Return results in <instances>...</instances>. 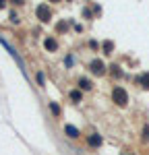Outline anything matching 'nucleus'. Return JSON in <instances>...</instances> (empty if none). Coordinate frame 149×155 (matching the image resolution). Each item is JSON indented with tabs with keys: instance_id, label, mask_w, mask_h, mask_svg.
I'll return each instance as SVG.
<instances>
[{
	"instance_id": "nucleus-1",
	"label": "nucleus",
	"mask_w": 149,
	"mask_h": 155,
	"mask_svg": "<svg viewBox=\"0 0 149 155\" xmlns=\"http://www.w3.org/2000/svg\"><path fill=\"white\" fill-rule=\"evenodd\" d=\"M0 44H2V46H4V48H6V52H8V54H11L12 58L17 60V64H19V68H21V71L25 72V74H27V68H25V62H23V58H21V56H19V54H17V50L12 48L11 44H8V41H6V39H4V37H0Z\"/></svg>"
},
{
	"instance_id": "nucleus-2",
	"label": "nucleus",
	"mask_w": 149,
	"mask_h": 155,
	"mask_svg": "<svg viewBox=\"0 0 149 155\" xmlns=\"http://www.w3.org/2000/svg\"><path fill=\"white\" fill-rule=\"evenodd\" d=\"M112 99L116 101V106H126V101H128V93L124 91L122 87H114V91H112Z\"/></svg>"
},
{
	"instance_id": "nucleus-3",
	"label": "nucleus",
	"mask_w": 149,
	"mask_h": 155,
	"mask_svg": "<svg viewBox=\"0 0 149 155\" xmlns=\"http://www.w3.org/2000/svg\"><path fill=\"white\" fill-rule=\"evenodd\" d=\"M35 15H37V19L41 21V23H48L50 21V8H48V4H37V8H35Z\"/></svg>"
},
{
	"instance_id": "nucleus-4",
	"label": "nucleus",
	"mask_w": 149,
	"mask_h": 155,
	"mask_svg": "<svg viewBox=\"0 0 149 155\" xmlns=\"http://www.w3.org/2000/svg\"><path fill=\"white\" fill-rule=\"evenodd\" d=\"M89 71L93 72V74H104V72H106V66H104L101 60H93V62L89 64Z\"/></svg>"
},
{
	"instance_id": "nucleus-5",
	"label": "nucleus",
	"mask_w": 149,
	"mask_h": 155,
	"mask_svg": "<svg viewBox=\"0 0 149 155\" xmlns=\"http://www.w3.org/2000/svg\"><path fill=\"white\" fill-rule=\"evenodd\" d=\"M44 48L50 50V52H56V50H58V41H56L54 37H46V41H44Z\"/></svg>"
},
{
	"instance_id": "nucleus-6",
	"label": "nucleus",
	"mask_w": 149,
	"mask_h": 155,
	"mask_svg": "<svg viewBox=\"0 0 149 155\" xmlns=\"http://www.w3.org/2000/svg\"><path fill=\"white\" fill-rule=\"evenodd\" d=\"M87 143H89V147H99L101 145V137L99 134H89L87 137Z\"/></svg>"
},
{
	"instance_id": "nucleus-7",
	"label": "nucleus",
	"mask_w": 149,
	"mask_h": 155,
	"mask_svg": "<svg viewBox=\"0 0 149 155\" xmlns=\"http://www.w3.org/2000/svg\"><path fill=\"white\" fill-rule=\"evenodd\" d=\"M64 132H66L71 139H77V137L81 134V132H79V130H77V128L73 126V124H66V126H64Z\"/></svg>"
},
{
	"instance_id": "nucleus-8",
	"label": "nucleus",
	"mask_w": 149,
	"mask_h": 155,
	"mask_svg": "<svg viewBox=\"0 0 149 155\" xmlns=\"http://www.w3.org/2000/svg\"><path fill=\"white\" fill-rule=\"evenodd\" d=\"M68 97H71V99H73L74 104H77V101H81V97H83V93H81V89H73V91L68 93Z\"/></svg>"
},
{
	"instance_id": "nucleus-9",
	"label": "nucleus",
	"mask_w": 149,
	"mask_h": 155,
	"mask_svg": "<svg viewBox=\"0 0 149 155\" xmlns=\"http://www.w3.org/2000/svg\"><path fill=\"white\" fill-rule=\"evenodd\" d=\"M91 87H93V85H91L89 79H81V81H79V89H83V91H89Z\"/></svg>"
},
{
	"instance_id": "nucleus-10",
	"label": "nucleus",
	"mask_w": 149,
	"mask_h": 155,
	"mask_svg": "<svg viewBox=\"0 0 149 155\" xmlns=\"http://www.w3.org/2000/svg\"><path fill=\"white\" fill-rule=\"evenodd\" d=\"M137 81L141 83V87H145V89H149V72H145V74H141V77H139Z\"/></svg>"
},
{
	"instance_id": "nucleus-11",
	"label": "nucleus",
	"mask_w": 149,
	"mask_h": 155,
	"mask_svg": "<svg viewBox=\"0 0 149 155\" xmlns=\"http://www.w3.org/2000/svg\"><path fill=\"white\" fill-rule=\"evenodd\" d=\"M112 48H114V44H112L110 39L104 41V54H112Z\"/></svg>"
},
{
	"instance_id": "nucleus-12",
	"label": "nucleus",
	"mask_w": 149,
	"mask_h": 155,
	"mask_svg": "<svg viewBox=\"0 0 149 155\" xmlns=\"http://www.w3.org/2000/svg\"><path fill=\"white\" fill-rule=\"evenodd\" d=\"M50 110H52V114H54V116H60V107L56 106L54 101H50Z\"/></svg>"
},
{
	"instance_id": "nucleus-13",
	"label": "nucleus",
	"mask_w": 149,
	"mask_h": 155,
	"mask_svg": "<svg viewBox=\"0 0 149 155\" xmlns=\"http://www.w3.org/2000/svg\"><path fill=\"white\" fill-rule=\"evenodd\" d=\"M110 68H112V74H114V77H122V71H120L118 66H114V64H112Z\"/></svg>"
},
{
	"instance_id": "nucleus-14",
	"label": "nucleus",
	"mask_w": 149,
	"mask_h": 155,
	"mask_svg": "<svg viewBox=\"0 0 149 155\" xmlns=\"http://www.w3.org/2000/svg\"><path fill=\"white\" fill-rule=\"evenodd\" d=\"M37 83H39V85H46V79H44V72H37Z\"/></svg>"
},
{
	"instance_id": "nucleus-15",
	"label": "nucleus",
	"mask_w": 149,
	"mask_h": 155,
	"mask_svg": "<svg viewBox=\"0 0 149 155\" xmlns=\"http://www.w3.org/2000/svg\"><path fill=\"white\" fill-rule=\"evenodd\" d=\"M143 139H149V126L143 128Z\"/></svg>"
},
{
	"instance_id": "nucleus-16",
	"label": "nucleus",
	"mask_w": 149,
	"mask_h": 155,
	"mask_svg": "<svg viewBox=\"0 0 149 155\" xmlns=\"http://www.w3.org/2000/svg\"><path fill=\"white\" fill-rule=\"evenodd\" d=\"M11 21H12V23H17V21H19V17H17L15 12H11Z\"/></svg>"
},
{
	"instance_id": "nucleus-17",
	"label": "nucleus",
	"mask_w": 149,
	"mask_h": 155,
	"mask_svg": "<svg viewBox=\"0 0 149 155\" xmlns=\"http://www.w3.org/2000/svg\"><path fill=\"white\" fill-rule=\"evenodd\" d=\"M4 6H6V2H4V0H0V8H4Z\"/></svg>"
}]
</instances>
